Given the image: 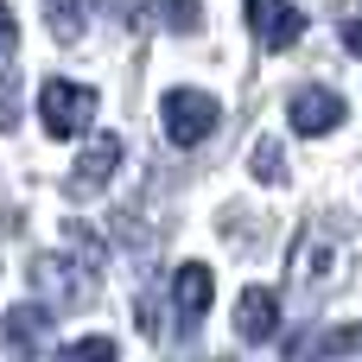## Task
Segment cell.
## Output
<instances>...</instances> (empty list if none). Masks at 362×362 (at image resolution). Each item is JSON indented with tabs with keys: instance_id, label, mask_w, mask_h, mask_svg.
Masks as SVG:
<instances>
[{
	"instance_id": "1",
	"label": "cell",
	"mask_w": 362,
	"mask_h": 362,
	"mask_svg": "<svg viewBox=\"0 0 362 362\" xmlns=\"http://www.w3.org/2000/svg\"><path fill=\"white\" fill-rule=\"evenodd\" d=\"M95 108H102V95H95L89 83L45 76V89H38V121H45V134H51V140H76V134H89Z\"/></svg>"
},
{
	"instance_id": "2",
	"label": "cell",
	"mask_w": 362,
	"mask_h": 362,
	"mask_svg": "<svg viewBox=\"0 0 362 362\" xmlns=\"http://www.w3.org/2000/svg\"><path fill=\"white\" fill-rule=\"evenodd\" d=\"M159 121H165V134H172V146H204L210 134H216V121H223V102L210 95V89H165V102H159Z\"/></svg>"
},
{
	"instance_id": "3",
	"label": "cell",
	"mask_w": 362,
	"mask_h": 362,
	"mask_svg": "<svg viewBox=\"0 0 362 362\" xmlns=\"http://www.w3.org/2000/svg\"><path fill=\"white\" fill-rule=\"evenodd\" d=\"M32 286L51 293L57 305H89V299H95V267H89V261L70 267V261H57V255H38V261H32Z\"/></svg>"
},
{
	"instance_id": "4",
	"label": "cell",
	"mask_w": 362,
	"mask_h": 362,
	"mask_svg": "<svg viewBox=\"0 0 362 362\" xmlns=\"http://www.w3.org/2000/svg\"><path fill=\"white\" fill-rule=\"evenodd\" d=\"M344 95L337 89H293V102H286V121H293V134H331V127H344Z\"/></svg>"
},
{
	"instance_id": "5",
	"label": "cell",
	"mask_w": 362,
	"mask_h": 362,
	"mask_svg": "<svg viewBox=\"0 0 362 362\" xmlns=\"http://www.w3.org/2000/svg\"><path fill=\"white\" fill-rule=\"evenodd\" d=\"M115 165H121V134H95L83 146V159L70 165V197H95L115 178Z\"/></svg>"
},
{
	"instance_id": "6",
	"label": "cell",
	"mask_w": 362,
	"mask_h": 362,
	"mask_svg": "<svg viewBox=\"0 0 362 362\" xmlns=\"http://www.w3.org/2000/svg\"><path fill=\"white\" fill-rule=\"evenodd\" d=\"M331 356H362V325H337V331H299L286 344V362H331Z\"/></svg>"
},
{
	"instance_id": "7",
	"label": "cell",
	"mask_w": 362,
	"mask_h": 362,
	"mask_svg": "<svg viewBox=\"0 0 362 362\" xmlns=\"http://www.w3.org/2000/svg\"><path fill=\"white\" fill-rule=\"evenodd\" d=\"M248 19H255V38H261L267 51H286V45H299V32H305V13H299V6L248 0Z\"/></svg>"
},
{
	"instance_id": "8",
	"label": "cell",
	"mask_w": 362,
	"mask_h": 362,
	"mask_svg": "<svg viewBox=\"0 0 362 362\" xmlns=\"http://www.w3.org/2000/svg\"><path fill=\"white\" fill-rule=\"evenodd\" d=\"M45 337H51V312L45 305H13L6 312V350H13V362H32L45 350Z\"/></svg>"
},
{
	"instance_id": "9",
	"label": "cell",
	"mask_w": 362,
	"mask_h": 362,
	"mask_svg": "<svg viewBox=\"0 0 362 362\" xmlns=\"http://www.w3.org/2000/svg\"><path fill=\"white\" fill-rule=\"evenodd\" d=\"M235 331H242L248 344H274V331H280V299H274L267 286H248L242 305H235Z\"/></svg>"
},
{
	"instance_id": "10",
	"label": "cell",
	"mask_w": 362,
	"mask_h": 362,
	"mask_svg": "<svg viewBox=\"0 0 362 362\" xmlns=\"http://www.w3.org/2000/svg\"><path fill=\"white\" fill-rule=\"evenodd\" d=\"M210 293H216V280H210L204 261H185V267L172 274V299H178L185 318H204V312H210Z\"/></svg>"
},
{
	"instance_id": "11",
	"label": "cell",
	"mask_w": 362,
	"mask_h": 362,
	"mask_svg": "<svg viewBox=\"0 0 362 362\" xmlns=\"http://www.w3.org/2000/svg\"><path fill=\"white\" fill-rule=\"evenodd\" d=\"M337 267V255H331V242H318V235H305L299 248H293V267H286V280L293 286H318L325 274Z\"/></svg>"
},
{
	"instance_id": "12",
	"label": "cell",
	"mask_w": 362,
	"mask_h": 362,
	"mask_svg": "<svg viewBox=\"0 0 362 362\" xmlns=\"http://www.w3.org/2000/svg\"><path fill=\"white\" fill-rule=\"evenodd\" d=\"M45 13H51V38L57 45H76L83 38V0H45Z\"/></svg>"
},
{
	"instance_id": "13",
	"label": "cell",
	"mask_w": 362,
	"mask_h": 362,
	"mask_svg": "<svg viewBox=\"0 0 362 362\" xmlns=\"http://www.w3.org/2000/svg\"><path fill=\"white\" fill-rule=\"evenodd\" d=\"M248 165H255V178H261V185H280V178H286V153L274 146V134L248 153Z\"/></svg>"
},
{
	"instance_id": "14",
	"label": "cell",
	"mask_w": 362,
	"mask_h": 362,
	"mask_svg": "<svg viewBox=\"0 0 362 362\" xmlns=\"http://www.w3.org/2000/svg\"><path fill=\"white\" fill-rule=\"evenodd\" d=\"M159 19L172 32H197L204 25V0H159Z\"/></svg>"
},
{
	"instance_id": "15",
	"label": "cell",
	"mask_w": 362,
	"mask_h": 362,
	"mask_svg": "<svg viewBox=\"0 0 362 362\" xmlns=\"http://www.w3.org/2000/svg\"><path fill=\"white\" fill-rule=\"evenodd\" d=\"M57 362H121V350H115L108 337H76V344H70Z\"/></svg>"
},
{
	"instance_id": "16",
	"label": "cell",
	"mask_w": 362,
	"mask_h": 362,
	"mask_svg": "<svg viewBox=\"0 0 362 362\" xmlns=\"http://www.w3.org/2000/svg\"><path fill=\"white\" fill-rule=\"evenodd\" d=\"M102 13H108L121 32H134V25L146 19V0H102Z\"/></svg>"
},
{
	"instance_id": "17",
	"label": "cell",
	"mask_w": 362,
	"mask_h": 362,
	"mask_svg": "<svg viewBox=\"0 0 362 362\" xmlns=\"http://www.w3.org/2000/svg\"><path fill=\"white\" fill-rule=\"evenodd\" d=\"M19 51V19H13V6L0 0V57H13Z\"/></svg>"
},
{
	"instance_id": "18",
	"label": "cell",
	"mask_w": 362,
	"mask_h": 362,
	"mask_svg": "<svg viewBox=\"0 0 362 362\" xmlns=\"http://www.w3.org/2000/svg\"><path fill=\"white\" fill-rule=\"evenodd\" d=\"M0 127H19V108H13V83H0Z\"/></svg>"
},
{
	"instance_id": "19",
	"label": "cell",
	"mask_w": 362,
	"mask_h": 362,
	"mask_svg": "<svg viewBox=\"0 0 362 362\" xmlns=\"http://www.w3.org/2000/svg\"><path fill=\"white\" fill-rule=\"evenodd\" d=\"M344 51L362 57V19H344Z\"/></svg>"
}]
</instances>
